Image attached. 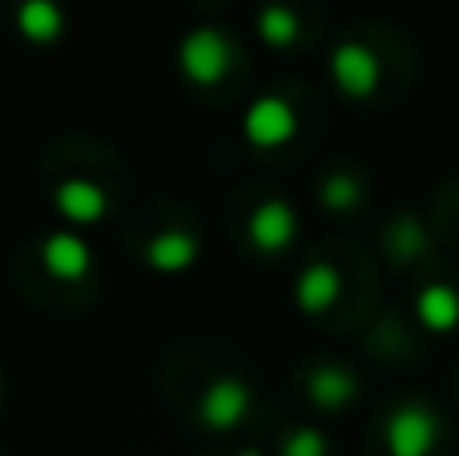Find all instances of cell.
Returning <instances> with one entry per match:
<instances>
[{
	"label": "cell",
	"instance_id": "5bb4252c",
	"mask_svg": "<svg viewBox=\"0 0 459 456\" xmlns=\"http://www.w3.org/2000/svg\"><path fill=\"white\" fill-rule=\"evenodd\" d=\"M258 37L266 40L270 48H290L294 40H299V13H294L290 4H278V0L262 4V13H258Z\"/></svg>",
	"mask_w": 459,
	"mask_h": 456
},
{
	"label": "cell",
	"instance_id": "7a4b0ae2",
	"mask_svg": "<svg viewBox=\"0 0 459 456\" xmlns=\"http://www.w3.org/2000/svg\"><path fill=\"white\" fill-rule=\"evenodd\" d=\"M294 129H299V113H294L290 101H282L274 93L258 97L242 118V134L254 150H278L294 137Z\"/></svg>",
	"mask_w": 459,
	"mask_h": 456
},
{
	"label": "cell",
	"instance_id": "ac0fdd59",
	"mask_svg": "<svg viewBox=\"0 0 459 456\" xmlns=\"http://www.w3.org/2000/svg\"><path fill=\"white\" fill-rule=\"evenodd\" d=\"M238 456H262L258 449H246V452H238Z\"/></svg>",
	"mask_w": 459,
	"mask_h": 456
},
{
	"label": "cell",
	"instance_id": "ba28073f",
	"mask_svg": "<svg viewBox=\"0 0 459 456\" xmlns=\"http://www.w3.org/2000/svg\"><path fill=\"white\" fill-rule=\"evenodd\" d=\"M294 231H299V218L282 198H266L250 215V242L262 255H282L294 242Z\"/></svg>",
	"mask_w": 459,
	"mask_h": 456
},
{
	"label": "cell",
	"instance_id": "277c9868",
	"mask_svg": "<svg viewBox=\"0 0 459 456\" xmlns=\"http://www.w3.org/2000/svg\"><path fill=\"white\" fill-rule=\"evenodd\" d=\"M250 384L238 376H222L214 380V384L202 392L198 400V420L210 428V433H230V428H238L246 420V412H250Z\"/></svg>",
	"mask_w": 459,
	"mask_h": 456
},
{
	"label": "cell",
	"instance_id": "e0dca14e",
	"mask_svg": "<svg viewBox=\"0 0 459 456\" xmlns=\"http://www.w3.org/2000/svg\"><path fill=\"white\" fill-rule=\"evenodd\" d=\"M391 242L399 247V255H407V250H420L423 247V234H420V226L415 223H395V231H391Z\"/></svg>",
	"mask_w": 459,
	"mask_h": 456
},
{
	"label": "cell",
	"instance_id": "7c38bea8",
	"mask_svg": "<svg viewBox=\"0 0 459 456\" xmlns=\"http://www.w3.org/2000/svg\"><path fill=\"white\" fill-rule=\"evenodd\" d=\"M307 396H310V404H315V408L339 412V408H347V404L359 396V384H355V376H351V372H342V368H334V364H326V368H315V372H310Z\"/></svg>",
	"mask_w": 459,
	"mask_h": 456
},
{
	"label": "cell",
	"instance_id": "3957f363",
	"mask_svg": "<svg viewBox=\"0 0 459 456\" xmlns=\"http://www.w3.org/2000/svg\"><path fill=\"white\" fill-rule=\"evenodd\" d=\"M439 444V420L423 404H403L387 420V452L391 456H431Z\"/></svg>",
	"mask_w": 459,
	"mask_h": 456
},
{
	"label": "cell",
	"instance_id": "6da1fadb",
	"mask_svg": "<svg viewBox=\"0 0 459 456\" xmlns=\"http://www.w3.org/2000/svg\"><path fill=\"white\" fill-rule=\"evenodd\" d=\"M230 61H234V48H230L226 32L210 29V24L190 29L182 37V45H178V69L198 89H214L230 73Z\"/></svg>",
	"mask_w": 459,
	"mask_h": 456
},
{
	"label": "cell",
	"instance_id": "8fae6325",
	"mask_svg": "<svg viewBox=\"0 0 459 456\" xmlns=\"http://www.w3.org/2000/svg\"><path fill=\"white\" fill-rule=\"evenodd\" d=\"M339 291H342L339 271H334L331 263H315V267H307V271L299 275L294 303H299V311H307V315H323V311H331L334 307Z\"/></svg>",
	"mask_w": 459,
	"mask_h": 456
},
{
	"label": "cell",
	"instance_id": "30bf717a",
	"mask_svg": "<svg viewBox=\"0 0 459 456\" xmlns=\"http://www.w3.org/2000/svg\"><path fill=\"white\" fill-rule=\"evenodd\" d=\"M202 247L190 231H161L158 239H150L145 247V263L153 267L158 275H182L198 263Z\"/></svg>",
	"mask_w": 459,
	"mask_h": 456
},
{
	"label": "cell",
	"instance_id": "5b68a950",
	"mask_svg": "<svg viewBox=\"0 0 459 456\" xmlns=\"http://www.w3.org/2000/svg\"><path fill=\"white\" fill-rule=\"evenodd\" d=\"M331 77L347 97H371L375 89H379L383 69H379V57H375L367 45L342 40V45L331 53Z\"/></svg>",
	"mask_w": 459,
	"mask_h": 456
},
{
	"label": "cell",
	"instance_id": "9a60e30c",
	"mask_svg": "<svg viewBox=\"0 0 459 456\" xmlns=\"http://www.w3.org/2000/svg\"><path fill=\"white\" fill-rule=\"evenodd\" d=\"M359 198H363V186H359L351 174H331L323 182V206L326 210H351Z\"/></svg>",
	"mask_w": 459,
	"mask_h": 456
},
{
	"label": "cell",
	"instance_id": "2e32d148",
	"mask_svg": "<svg viewBox=\"0 0 459 456\" xmlns=\"http://www.w3.org/2000/svg\"><path fill=\"white\" fill-rule=\"evenodd\" d=\"M282 456H326V436L318 428H294L282 441Z\"/></svg>",
	"mask_w": 459,
	"mask_h": 456
},
{
	"label": "cell",
	"instance_id": "8992f818",
	"mask_svg": "<svg viewBox=\"0 0 459 456\" xmlns=\"http://www.w3.org/2000/svg\"><path fill=\"white\" fill-rule=\"evenodd\" d=\"M40 267L56 283H81L93 267V255H89V242L77 231H53L40 242Z\"/></svg>",
	"mask_w": 459,
	"mask_h": 456
},
{
	"label": "cell",
	"instance_id": "9c48e42d",
	"mask_svg": "<svg viewBox=\"0 0 459 456\" xmlns=\"http://www.w3.org/2000/svg\"><path fill=\"white\" fill-rule=\"evenodd\" d=\"M16 29L29 45H56L65 37V8L61 0H21L16 4Z\"/></svg>",
	"mask_w": 459,
	"mask_h": 456
},
{
	"label": "cell",
	"instance_id": "4fadbf2b",
	"mask_svg": "<svg viewBox=\"0 0 459 456\" xmlns=\"http://www.w3.org/2000/svg\"><path fill=\"white\" fill-rule=\"evenodd\" d=\"M420 320L431 331H452L459 323V295L444 283H431L420 295Z\"/></svg>",
	"mask_w": 459,
	"mask_h": 456
},
{
	"label": "cell",
	"instance_id": "52a82bcc",
	"mask_svg": "<svg viewBox=\"0 0 459 456\" xmlns=\"http://www.w3.org/2000/svg\"><path fill=\"white\" fill-rule=\"evenodd\" d=\"M53 206L69 226H97L105 218V210H109V198L89 178H65L53 190Z\"/></svg>",
	"mask_w": 459,
	"mask_h": 456
}]
</instances>
